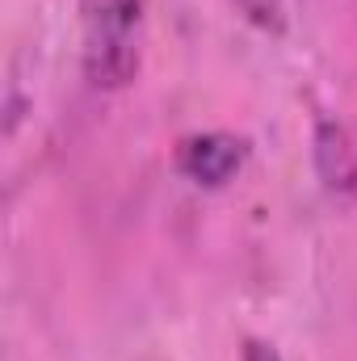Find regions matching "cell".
<instances>
[{
  "mask_svg": "<svg viewBox=\"0 0 357 361\" xmlns=\"http://www.w3.org/2000/svg\"><path fill=\"white\" fill-rule=\"evenodd\" d=\"M80 63L101 92L126 89L143 59V0H80Z\"/></svg>",
  "mask_w": 357,
  "mask_h": 361,
  "instance_id": "6da1fadb",
  "label": "cell"
},
{
  "mask_svg": "<svg viewBox=\"0 0 357 361\" xmlns=\"http://www.w3.org/2000/svg\"><path fill=\"white\" fill-rule=\"evenodd\" d=\"M248 156H253V143L236 130H193L177 139L173 169L198 189H223L244 173Z\"/></svg>",
  "mask_w": 357,
  "mask_h": 361,
  "instance_id": "7a4b0ae2",
  "label": "cell"
},
{
  "mask_svg": "<svg viewBox=\"0 0 357 361\" xmlns=\"http://www.w3.org/2000/svg\"><path fill=\"white\" fill-rule=\"evenodd\" d=\"M240 8L244 21H253L265 34H282L286 30V0H231Z\"/></svg>",
  "mask_w": 357,
  "mask_h": 361,
  "instance_id": "3957f363",
  "label": "cell"
},
{
  "mask_svg": "<svg viewBox=\"0 0 357 361\" xmlns=\"http://www.w3.org/2000/svg\"><path fill=\"white\" fill-rule=\"evenodd\" d=\"M240 361H282V353H277V345L265 341V336H244Z\"/></svg>",
  "mask_w": 357,
  "mask_h": 361,
  "instance_id": "277c9868",
  "label": "cell"
}]
</instances>
